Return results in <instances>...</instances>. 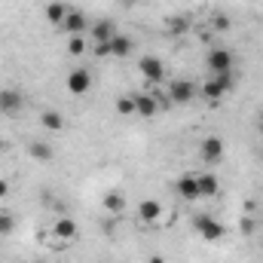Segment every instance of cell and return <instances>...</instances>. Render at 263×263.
<instances>
[{"mask_svg": "<svg viewBox=\"0 0 263 263\" xmlns=\"http://www.w3.org/2000/svg\"><path fill=\"white\" fill-rule=\"evenodd\" d=\"M260 144H263V132H260Z\"/></svg>", "mask_w": 263, "mask_h": 263, "instance_id": "cell-27", "label": "cell"}, {"mask_svg": "<svg viewBox=\"0 0 263 263\" xmlns=\"http://www.w3.org/2000/svg\"><path fill=\"white\" fill-rule=\"evenodd\" d=\"M196 184H199V199H214L220 193V184H217V178H214L211 172L196 175Z\"/></svg>", "mask_w": 263, "mask_h": 263, "instance_id": "cell-13", "label": "cell"}, {"mask_svg": "<svg viewBox=\"0 0 263 263\" xmlns=\"http://www.w3.org/2000/svg\"><path fill=\"white\" fill-rule=\"evenodd\" d=\"M67 12H70V6H65V3H59V0H52L49 6H46V22L49 25H55V28H62L67 18Z\"/></svg>", "mask_w": 263, "mask_h": 263, "instance_id": "cell-16", "label": "cell"}, {"mask_svg": "<svg viewBox=\"0 0 263 263\" xmlns=\"http://www.w3.org/2000/svg\"><path fill=\"white\" fill-rule=\"evenodd\" d=\"M233 86H236V77H233V70H230V73H214V77L205 83L202 95H205V101H208V104H217L223 95H230V92H233Z\"/></svg>", "mask_w": 263, "mask_h": 263, "instance_id": "cell-1", "label": "cell"}, {"mask_svg": "<svg viewBox=\"0 0 263 263\" xmlns=\"http://www.w3.org/2000/svg\"><path fill=\"white\" fill-rule=\"evenodd\" d=\"M15 233V217L9 211H0V236H12Z\"/></svg>", "mask_w": 263, "mask_h": 263, "instance_id": "cell-20", "label": "cell"}, {"mask_svg": "<svg viewBox=\"0 0 263 263\" xmlns=\"http://www.w3.org/2000/svg\"><path fill=\"white\" fill-rule=\"evenodd\" d=\"M126 205H129V202H126L123 193H117V190H114V193H104V208H107L110 214H123Z\"/></svg>", "mask_w": 263, "mask_h": 263, "instance_id": "cell-19", "label": "cell"}, {"mask_svg": "<svg viewBox=\"0 0 263 263\" xmlns=\"http://www.w3.org/2000/svg\"><path fill=\"white\" fill-rule=\"evenodd\" d=\"M159 217H162V205L156 199H141L138 202V220L144 227H159Z\"/></svg>", "mask_w": 263, "mask_h": 263, "instance_id": "cell-8", "label": "cell"}, {"mask_svg": "<svg viewBox=\"0 0 263 263\" xmlns=\"http://www.w3.org/2000/svg\"><path fill=\"white\" fill-rule=\"evenodd\" d=\"M147 263H165V260H162V257L156 254V257H150V260H147Z\"/></svg>", "mask_w": 263, "mask_h": 263, "instance_id": "cell-26", "label": "cell"}, {"mask_svg": "<svg viewBox=\"0 0 263 263\" xmlns=\"http://www.w3.org/2000/svg\"><path fill=\"white\" fill-rule=\"evenodd\" d=\"M187 28H190V25H187V18H172V22H168V31H172L175 37H181Z\"/></svg>", "mask_w": 263, "mask_h": 263, "instance_id": "cell-23", "label": "cell"}, {"mask_svg": "<svg viewBox=\"0 0 263 263\" xmlns=\"http://www.w3.org/2000/svg\"><path fill=\"white\" fill-rule=\"evenodd\" d=\"M9 190H12V187H9V181H3V178H0V202H3V199H9Z\"/></svg>", "mask_w": 263, "mask_h": 263, "instance_id": "cell-24", "label": "cell"}, {"mask_svg": "<svg viewBox=\"0 0 263 263\" xmlns=\"http://www.w3.org/2000/svg\"><path fill=\"white\" fill-rule=\"evenodd\" d=\"M0 153H3V144H0Z\"/></svg>", "mask_w": 263, "mask_h": 263, "instance_id": "cell-28", "label": "cell"}, {"mask_svg": "<svg viewBox=\"0 0 263 263\" xmlns=\"http://www.w3.org/2000/svg\"><path fill=\"white\" fill-rule=\"evenodd\" d=\"M223 153H227V144H223L217 135H208V138L199 144V156H202L208 165H217V162L223 159Z\"/></svg>", "mask_w": 263, "mask_h": 263, "instance_id": "cell-3", "label": "cell"}, {"mask_svg": "<svg viewBox=\"0 0 263 263\" xmlns=\"http://www.w3.org/2000/svg\"><path fill=\"white\" fill-rule=\"evenodd\" d=\"M67 52H70L73 59H80V55L86 52V40H83V37H70V43H67Z\"/></svg>", "mask_w": 263, "mask_h": 263, "instance_id": "cell-22", "label": "cell"}, {"mask_svg": "<svg viewBox=\"0 0 263 263\" xmlns=\"http://www.w3.org/2000/svg\"><path fill=\"white\" fill-rule=\"evenodd\" d=\"M89 89H92V73L86 67H73L67 73V92L70 95H86Z\"/></svg>", "mask_w": 263, "mask_h": 263, "instance_id": "cell-7", "label": "cell"}, {"mask_svg": "<svg viewBox=\"0 0 263 263\" xmlns=\"http://www.w3.org/2000/svg\"><path fill=\"white\" fill-rule=\"evenodd\" d=\"M117 114H120V117H132V114H135V98H132V95L117 98Z\"/></svg>", "mask_w": 263, "mask_h": 263, "instance_id": "cell-21", "label": "cell"}, {"mask_svg": "<svg viewBox=\"0 0 263 263\" xmlns=\"http://www.w3.org/2000/svg\"><path fill=\"white\" fill-rule=\"evenodd\" d=\"M233 52L230 49H223V46H217V49H211L208 55H205V65L211 67V73H230L233 70Z\"/></svg>", "mask_w": 263, "mask_h": 263, "instance_id": "cell-5", "label": "cell"}, {"mask_svg": "<svg viewBox=\"0 0 263 263\" xmlns=\"http://www.w3.org/2000/svg\"><path fill=\"white\" fill-rule=\"evenodd\" d=\"M89 18L80 12V9H70L67 12V18H65V25H62V31H65L67 37H83V34H89Z\"/></svg>", "mask_w": 263, "mask_h": 263, "instance_id": "cell-9", "label": "cell"}, {"mask_svg": "<svg viewBox=\"0 0 263 263\" xmlns=\"http://www.w3.org/2000/svg\"><path fill=\"white\" fill-rule=\"evenodd\" d=\"M52 236H55V242H59V245H62V242H73V239L80 236L77 220H73V217H59V220L52 223Z\"/></svg>", "mask_w": 263, "mask_h": 263, "instance_id": "cell-11", "label": "cell"}, {"mask_svg": "<svg viewBox=\"0 0 263 263\" xmlns=\"http://www.w3.org/2000/svg\"><path fill=\"white\" fill-rule=\"evenodd\" d=\"M214 28H217V31H227V28H230V18L217 15V18H214Z\"/></svg>", "mask_w": 263, "mask_h": 263, "instance_id": "cell-25", "label": "cell"}, {"mask_svg": "<svg viewBox=\"0 0 263 263\" xmlns=\"http://www.w3.org/2000/svg\"><path fill=\"white\" fill-rule=\"evenodd\" d=\"M89 34H92L95 43H107V40L117 34V25H114L110 18H101V22H95V25L89 28Z\"/></svg>", "mask_w": 263, "mask_h": 263, "instance_id": "cell-14", "label": "cell"}, {"mask_svg": "<svg viewBox=\"0 0 263 263\" xmlns=\"http://www.w3.org/2000/svg\"><path fill=\"white\" fill-rule=\"evenodd\" d=\"M138 70H141V77L147 83H162L165 80V67H162V62L156 55H141L138 59Z\"/></svg>", "mask_w": 263, "mask_h": 263, "instance_id": "cell-6", "label": "cell"}, {"mask_svg": "<svg viewBox=\"0 0 263 263\" xmlns=\"http://www.w3.org/2000/svg\"><path fill=\"white\" fill-rule=\"evenodd\" d=\"M168 98L175 104H190L196 98V86L190 80H175V83H168Z\"/></svg>", "mask_w": 263, "mask_h": 263, "instance_id": "cell-10", "label": "cell"}, {"mask_svg": "<svg viewBox=\"0 0 263 263\" xmlns=\"http://www.w3.org/2000/svg\"><path fill=\"white\" fill-rule=\"evenodd\" d=\"M193 227H196V233L205 242H220V239L227 236V227H223L217 217H211V214H196V217H193Z\"/></svg>", "mask_w": 263, "mask_h": 263, "instance_id": "cell-2", "label": "cell"}, {"mask_svg": "<svg viewBox=\"0 0 263 263\" xmlns=\"http://www.w3.org/2000/svg\"><path fill=\"white\" fill-rule=\"evenodd\" d=\"M28 153H31L37 162H52V156H55L52 144H46V141H31V144H28Z\"/></svg>", "mask_w": 263, "mask_h": 263, "instance_id": "cell-17", "label": "cell"}, {"mask_svg": "<svg viewBox=\"0 0 263 263\" xmlns=\"http://www.w3.org/2000/svg\"><path fill=\"white\" fill-rule=\"evenodd\" d=\"M132 98H135V114L138 117H156V110H159L156 95H132Z\"/></svg>", "mask_w": 263, "mask_h": 263, "instance_id": "cell-15", "label": "cell"}, {"mask_svg": "<svg viewBox=\"0 0 263 263\" xmlns=\"http://www.w3.org/2000/svg\"><path fill=\"white\" fill-rule=\"evenodd\" d=\"M40 123H43L46 132H65V117L59 110H43L40 114Z\"/></svg>", "mask_w": 263, "mask_h": 263, "instance_id": "cell-18", "label": "cell"}, {"mask_svg": "<svg viewBox=\"0 0 263 263\" xmlns=\"http://www.w3.org/2000/svg\"><path fill=\"white\" fill-rule=\"evenodd\" d=\"M175 190H178V196H181V199H187V202H196V199H199V184H196V175H193V172L181 175V178L175 181Z\"/></svg>", "mask_w": 263, "mask_h": 263, "instance_id": "cell-12", "label": "cell"}, {"mask_svg": "<svg viewBox=\"0 0 263 263\" xmlns=\"http://www.w3.org/2000/svg\"><path fill=\"white\" fill-rule=\"evenodd\" d=\"M25 107V95L18 89H0V117H15Z\"/></svg>", "mask_w": 263, "mask_h": 263, "instance_id": "cell-4", "label": "cell"}]
</instances>
